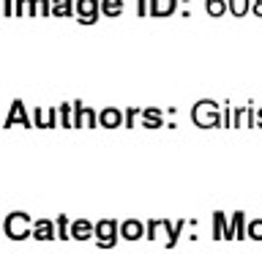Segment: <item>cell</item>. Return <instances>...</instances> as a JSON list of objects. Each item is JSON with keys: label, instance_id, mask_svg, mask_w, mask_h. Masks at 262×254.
<instances>
[{"label": "cell", "instance_id": "6da1fadb", "mask_svg": "<svg viewBox=\"0 0 262 254\" xmlns=\"http://www.w3.org/2000/svg\"><path fill=\"white\" fill-rule=\"evenodd\" d=\"M33 221L36 219H30V213L14 210L3 219V232L11 241H28V238H33Z\"/></svg>", "mask_w": 262, "mask_h": 254}, {"label": "cell", "instance_id": "7a4b0ae2", "mask_svg": "<svg viewBox=\"0 0 262 254\" xmlns=\"http://www.w3.org/2000/svg\"><path fill=\"white\" fill-rule=\"evenodd\" d=\"M191 120L200 129H216V126H221V110H219V104L210 101V98L196 101L194 110H191Z\"/></svg>", "mask_w": 262, "mask_h": 254}, {"label": "cell", "instance_id": "3957f363", "mask_svg": "<svg viewBox=\"0 0 262 254\" xmlns=\"http://www.w3.org/2000/svg\"><path fill=\"white\" fill-rule=\"evenodd\" d=\"M120 241V221L115 219H98L96 221V246L98 249H115Z\"/></svg>", "mask_w": 262, "mask_h": 254}, {"label": "cell", "instance_id": "277c9868", "mask_svg": "<svg viewBox=\"0 0 262 254\" xmlns=\"http://www.w3.org/2000/svg\"><path fill=\"white\" fill-rule=\"evenodd\" d=\"M246 238H249V216L243 210H235L229 216V229L224 241H246Z\"/></svg>", "mask_w": 262, "mask_h": 254}, {"label": "cell", "instance_id": "5b68a950", "mask_svg": "<svg viewBox=\"0 0 262 254\" xmlns=\"http://www.w3.org/2000/svg\"><path fill=\"white\" fill-rule=\"evenodd\" d=\"M33 241H38V243L57 241V224L52 219H36L33 221Z\"/></svg>", "mask_w": 262, "mask_h": 254}, {"label": "cell", "instance_id": "8992f818", "mask_svg": "<svg viewBox=\"0 0 262 254\" xmlns=\"http://www.w3.org/2000/svg\"><path fill=\"white\" fill-rule=\"evenodd\" d=\"M93 238H96V224H93V221H88V219H71V241L85 243V241H93Z\"/></svg>", "mask_w": 262, "mask_h": 254}, {"label": "cell", "instance_id": "52a82bcc", "mask_svg": "<svg viewBox=\"0 0 262 254\" xmlns=\"http://www.w3.org/2000/svg\"><path fill=\"white\" fill-rule=\"evenodd\" d=\"M79 126H88V129L98 126V112L90 110V107L85 110L82 101H74V129H79Z\"/></svg>", "mask_w": 262, "mask_h": 254}, {"label": "cell", "instance_id": "ba28073f", "mask_svg": "<svg viewBox=\"0 0 262 254\" xmlns=\"http://www.w3.org/2000/svg\"><path fill=\"white\" fill-rule=\"evenodd\" d=\"M120 238L123 241H142L145 238V221H139V219L120 221Z\"/></svg>", "mask_w": 262, "mask_h": 254}, {"label": "cell", "instance_id": "9c48e42d", "mask_svg": "<svg viewBox=\"0 0 262 254\" xmlns=\"http://www.w3.org/2000/svg\"><path fill=\"white\" fill-rule=\"evenodd\" d=\"M14 123H22V126H28V129L33 126V118L28 115V110H25V104H22V101H14V104H11V112H8V118H6L3 126H6V129H11Z\"/></svg>", "mask_w": 262, "mask_h": 254}, {"label": "cell", "instance_id": "30bf717a", "mask_svg": "<svg viewBox=\"0 0 262 254\" xmlns=\"http://www.w3.org/2000/svg\"><path fill=\"white\" fill-rule=\"evenodd\" d=\"M33 126H38V129H55V126H60V118H57V107H52V110H36L33 112Z\"/></svg>", "mask_w": 262, "mask_h": 254}, {"label": "cell", "instance_id": "8fae6325", "mask_svg": "<svg viewBox=\"0 0 262 254\" xmlns=\"http://www.w3.org/2000/svg\"><path fill=\"white\" fill-rule=\"evenodd\" d=\"M227 229H229V216H227L224 210H213L210 238H213V241H224V238H227Z\"/></svg>", "mask_w": 262, "mask_h": 254}, {"label": "cell", "instance_id": "7c38bea8", "mask_svg": "<svg viewBox=\"0 0 262 254\" xmlns=\"http://www.w3.org/2000/svg\"><path fill=\"white\" fill-rule=\"evenodd\" d=\"M98 126H104V129H118V126H123V112L115 110V107H106V110L98 112Z\"/></svg>", "mask_w": 262, "mask_h": 254}, {"label": "cell", "instance_id": "4fadbf2b", "mask_svg": "<svg viewBox=\"0 0 262 254\" xmlns=\"http://www.w3.org/2000/svg\"><path fill=\"white\" fill-rule=\"evenodd\" d=\"M142 126L145 129H161L164 126V112L156 107H145L142 110Z\"/></svg>", "mask_w": 262, "mask_h": 254}, {"label": "cell", "instance_id": "5bb4252c", "mask_svg": "<svg viewBox=\"0 0 262 254\" xmlns=\"http://www.w3.org/2000/svg\"><path fill=\"white\" fill-rule=\"evenodd\" d=\"M79 19L82 22H96V8H98V3L96 0H79Z\"/></svg>", "mask_w": 262, "mask_h": 254}, {"label": "cell", "instance_id": "9a60e30c", "mask_svg": "<svg viewBox=\"0 0 262 254\" xmlns=\"http://www.w3.org/2000/svg\"><path fill=\"white\" fill-rule=\"evenodd\" d=\"M55 224H57V241H69L71 238V219L66 216V213H60V216L55 219Z\"/></svg>", "mask_w": 262, "mask_h": 254}, {"label": "cell", "instance_id": "2e32d148", "mask_svg": "<svg viewBox=\"0 0 262 254\" xmlns=\"http://www.w3.org/2000/svg\"><path fill=\"white\" fill-rule=\"evenodd\" d=\"M57 118H60V126L74 129V104H60L57 107Z\"/></svg>", "mask_w": 262, "mask_h": 254}, {"label": "cell", "instance_id": "e0dca14e", "mask_svg": "<svg viewBox=\"0 0 262 254\" xmlns=\"http://www.w3.org/2000/svg\"><path fill=\"white\" fill-rule=\"evenodd\" d=\"M120 8H123L120 0H101V11H104L106 16H118Z\"/></svg>", "mask_w": 262, "mask_h": 254}, {"label": "cell", "instance_id": "ac0fdd59", "mask_svg": "<svg viewBox=\"0 0 262 254\" xmlns=\"http://www.w3.org/2000/svg\"><path fill=\"white\" fill-rule=\"evenodd\" d=\"M246 115H249V110H246V107H232V126H235V129L246 126Z\"/></svg>", "mask_w": 262, "mask_h": 254}, {"label": "cell", "instance_id": "d6986e66", "mask_svg": "<svg viewBox=\"0 0 262 254\" xmlns=\"http://www.w3.org/2000/svg\"><path fill=\"white\" fill-rule=\"evenodd\" d=\"M159 224H161V219L145 221V238H147V241H156V238H159Z\"/></svg>", "mask_w": 262, "mask_h": 254}, {"label": "cell", "instance_id": "ffe728a7", "mask_svg": "<svg viewBox=\"0 0 262 254\" xmlns=\"http://www.w3.org/2000/svg\"><path fill=\"white\" fill-rule=\"evenodd\" d=\"M249 238L262 243V219H251L249 221Z\"/></svg>", "mask_w": 262, "mask_h": 254}, {"label": "cell", "instance_id": "44dd1931", "mask_svg": "<svg viewBox=\"0 0 262 254\" xmlns=\"http://www.w3.org/2000/svg\"><path fill=\"white\" fill-rule=\"evenodd\" d=\"M52 14H55V16H69V14H71V0H55Z\"/></svg>", "mask_w": 262, "mask_h": 254}, {"label": "cell", "instance_id": "7402d4cb", "mask_svg": "<svg viewBox=\"0 0 262 254\" xmlns=\"http://www.w3.org/2000/svg\"><path fill=\"white\" fill-rule=\"evenodd\" d=\"M229 8H232L235 16H243L249 11V0H229Z\"/></svg>", "mask_w": 262, "mask_h": 254}, {"label": "cell", "instance_id": "603a6c76", "mask_svg": "<svg viewBox=\"0 0 262 254\" xmlns=\"http://www.w3.org/2000/svg\"><path fill=\"white\" fill-rule=\"evenodd\" d=\"M137 115H142V110H137V107H134V110H126V112H123V126H134V120H137Z\"/></svg>", "mask_w": 262, "mask_h": 254}, {"label": "cell", "instance_id": "cb8c5ba5", "mask_svg": "<svg viewBox=\"0 0 262 254\" xmlns=\"http://www.w3.org/2000/svg\"><path fill=\"white\" fill-rule=\"evenodd\" d=\"M208 11L210 16H221L224 14V0H208Z\"/></svg>", "mask_w": 262, "mask_h": 254}, {"label": "cell", "instance_id": "d4e9b609", "mask_svg": "<svg viewBox=\"0 0 262 254\" xmlns=\"http://www.w3.org/2000/svg\"><path fill=\"white\" fill-rule=\"evenodd\" d=\"M172 11V0H156L153 14H169Z\"/></svg>", "mask_w": 262, "mask_h": 254}, {"label": "cell", "instance_id": "484cf974", "mask_svg": "<svg viewBox=\"0 0 262 254\" xmlns=\"http://www.w3.org/2000/svg\"><path fill=\"white\" fill-rule=\"evenodd\" d=\"M221 126H224V129L232 126V107H229V104H224V110H221Z\"/></svg>", "mask_w": 262, "mask_h": 254}, {"label": "cell", "instance_id": "4316f807", "mask_svg": "<svg viewBox=\"0 0 262 254\" xmlns=\"http://www.w3.org/2000/svg\"><path fill=\"white\" fill-rule=\"evenodd\" d=\"M254 14L262 16V0H254Z\"/></svg>", "mask_w": 262, "mask_h": 254}, {"label": "cell", "instance_id": "83f0119b", "mask_svg": "<svg viewBox=\"0 0 262 254\" xmlns=\"http://www.w3.org/2000/svg\"><path fill=\"white\" fill-rule=\"evenodd\" d=\"M257 126L262 129V107H259V110H257Z\"/></svg>", "mask_w": 262, "mask_h": 254}]
</instances>
